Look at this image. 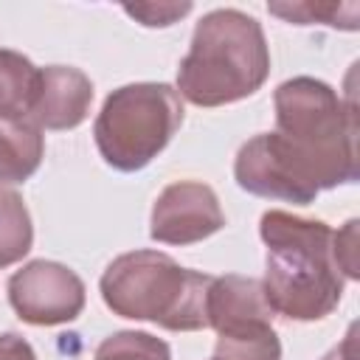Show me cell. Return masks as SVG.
<instances>
[{
    "label": "cell",
    "mask_w": 360,
    "mask_h": 360,
    "mask_svg": "<svg viewBox=\"0 0 360 360\" xmlns=\"http://www.w3.org/2000/svg\"><path fill=\"white\" fill-rule=\"evenodd\" d=\"M233 177L242 191L267 200L309 205L318 197V188L304 177L276 132H259L239 146L233 160Z\"/></svg>",
    "instance_id": "obj_7"
},
{
    "label": "cell",
    "mask_w": 360,
    "mask_h": 360,
    "mask_svg": "<svg viewBox=\"0 0 360 360\" xmlns=\"http://www.w3.org/2000/svg\"><path fill=\"white\" fill-rule=\"evenodd\" d=\"M267 11L295 25H332L343 31L357 28V3H267Z\"/></svg>",
    "instance_id": "obj_15"
},
{
    "label": "cell",
    "mask_w": 360,
    "mask_h": 360,
    "mask_svg": "<svg viewBox=\"0 0 360 360\" xmlns=\"http://www.w3.org/2000/svg\"><path fill=\"white\" fill-rule=\"evenodd\" d=\"M93 104V82L70 65L39 68V90L28 121L39 129H76Z\"/></svg>",
    "instance_id": "obj_9"
},
{
    "label": "cell",
    "mask_w": 360,
    "mask_h": 360,
    "mask_svg": "<svg viewBox=\"0 0 360 360\" xmlns=\"http://www.w3.org/2000/svg\"><path fill=\"white\" fill-rule=\"evenodd\" d=\"M34 245V225L22 197L0 183V267H11L28 256Z\"/></svg>",
    "instance_id": "obj_14"
},
{
    "label": "cell",
    "mask_w": 360,
    "mask_h": 360,
    "mask_svg": "<svg viewBox=\"0 0 360 360\" xmlns=\"http://www.w3.org/2000/svg\"><path fill=\"white\" fill-rule=\"evenodd\" d=\"M360 222L349 219L340 231H332V253L346 281L360 278Z\"/></svg>",
    "instance_id": "obj_17"
},
{
    "label": "cell",
    "mask_w": 360,
    "mask_h": 360,
    "mask_svg": "<svg viewBox=\"0 0 360 360\" xmlns=\"http://www.w3.org/2000/svg\"><path fill=\"white\" fill-rule=\"evenodd\" d=\"M321 360H357V323H352L349 332L343 335V340L338 346H332Z\"/></svg>",
    "instance_id": "obj_20"
},
{
    "label": "cell",
    "mask_w": 360,
    "mask_h": 360,
    "mask_svg": "<svg viewBox=\"0 0 360 360\" xmlns=\"http://www.w3.org/2000/svg\"><path fill=\"white\" fill-rule=\"evenodd\" d=\"M45 135L42 129L22 121H0V183H25L42 163Z\"/></svg>",
    "instance_id": "obj_11"
},
{
    "label": "cell",
    "mask_w": 360,
    "mask_h": 360,
    "mask_svg": "<svg viewBox=\"0 0 360 360\" xmlns=\"http://www.w3.org/2000/svg\"><path fill=\"white\" fill-rule=\"evenodd\" d=\"M208 273L180 267L163 250H129L107 264L98 290L112 315L149 321L169 332L208 326Z\"/></svg>",
    "instance_id": "obj_4"
},
{
    "label": "cell",
    "mask_w": 360,
    "mask_h": 360,
    "mask_svg": "<svg viewBox=\"0 0 360 360\" xmlns=\"http://www.w3.org/2000/svg\"><path fill=\"white\" fill-rule=\"evenodd\" d=\"M191 8H194L191 3H135V6L127 3L124 6V11L146 28H166L180 17H186Z\"/></svg>",
    "instance_id": "obj_18"
},
{
    "label": "cell",
    "mask_w": 360,
    "mask_h": 360,
    "mask_svg": "<svg viewBox=\"0 0 360 360\" xmlns=\"http://www.w3.org/2000/svg\"><path fill=\"white\" fill-rule=\"evenodd\" d=\"M270 76V48L256 17L239 8L208 11L177 68V96L194 107H222L253 96Z\"/></svg>",
    "instance_id": "obj_3"
},
{
    "label": "cell",
    "mask_w": 360,
    "mask_h": 360,
    "mask_svg": "<svg viewBox=\"0 0 360 360\" xmlns=\"http://www.w3.org/2000/svg\"><path fill=\"white\" fill-rule=\"evenodd\" d=\"M183 124V101L172 84L135 82L112 90L93 124L98 155L115 172L149 166Z\"/></svg>",
    "instance_id": "obj_5"
},
{
    "label": "cell",
    "mask_w": 360,
    "mask_h": 360,
    "mask_svg": "<svg viewBox=\"0 0 360 360\" xmlns=\"http://www.w3.org/2000/svg\"><path fill=\"white\" fill-rule=\"evenodd\" d=\"M276 138L318 188L349 186L360 177L357 107L335 87L312 76H295L276 87Z\"/></svg>",
    "instance_id": "obj_2"
},
{
    "label": "cell",
    "mask_w": 360,
    "mask_h": 360,
    "mask_svg": "<svg viewBox=\"0 0 360 360\" xmlns=\"http://www.w3.org/2000/svg\"><path fill=\"white\" fill-rule=\"evenodd\" d=\"M0 360H37L31 343L17 332L0 335Z\"/></svg>",
    "instance_id": "obj_19"
},
{
    "label": "cell",
    "mask_w": 360,
    "mask_h": 360,
    "mask_svg": "<svg viewBox=\"0 0 360 360\" xmlns=\"http://www.w3.org/2000/svg\"><path fill=\"white\" fill-rule=\"evenodd\" d=\"M93 360H172V349L149 332L121 329L98 343Z\"/></svg>",
    "instance_id": "obj_16"
},
{
    "label": "cell",
    "mask_w": 360,
    "mask_h": 360,
    "mask_svg": "<svg viewBox=\"0 0 360 360\" xmlns=\"http://www.w3.org/2000/svg\"><path fill=\"white\" fill-rule=\"evenodd\" d=\"M259 236L267 250L262 290L270 309L304 323L332 315L346 284L332 253V228L273 208L262 214Z\"/></svg>",
    "instance_id": "obj_1"
},
{
    "label": "cell",
    "mask_w": 360,
    "mask_h": 360,
    "mask_svg": "<svg viewBox=\"0 0 360 360\" xmlns=\"http://www.w3.org/2000/svg\"><path fill=\"white\" fill-rule=\"evenodd\" d=\"M205 315L208 326L214 332L242 326V323H256V321H270L273 323V309L264 298L262 281L250 276H214L208 287V301H205Z\"/></svg>",
    "instance_id": "obj_10"
},
{
    "label": "cell",
    "mask_w": 360,
    "mask_h": 360,
    "mask_svg": "<svg viewBox=\"0 0 360 360\" xmlns=\"http://www.w3.org/2000/svg\"><path fill=\"white\" fill-rule=\"evenodd\" d=\"M225 225V214L211 186L177 180L166 186L149 217V236L160 245H194Z\"/></svg>",
    "instance_id": "obj_8"
},
{
    "label": "cell",
    "mask_w": 360,
    "mask_h": 360,
    "mask_svg": "<svg viewBox=\"0 0 360 360\" xmlns=\"http://www.w3.org/2000/svg\"><path fill=\"white\" fill-rule=\"evenodd\" d=\"M8 301L20 321L34 326L70 323L84 309V281L68 264L34 259L11 273Z\"/></svg>",
    "instance_id": "obj_6"
},
{
    "label": "cell",
    "mask_w": 360,
    "mask_h": 360,
    "mask_svg": "<svg viewBox=\"0 0 360 360\" xmlns=\"http://www.w3.org/2000/svg\"><path fill=\"white\" fill-rule=\"evenodd\" d=\"M39 90V68L20 51L0 48V121L31 115Z\"/></svg>",
    "instance_id": "obj_12"
},
{
    "label": "cell",
    "mask_w": 360,
    "mask_h": 360,
    "mask_svg": "<svg viewBox=\"0 0 360 360\" xmlns=\"http://www.w3.org/2000/svg\"><path fill=\"white\" fill-rule=\"evenodd\" d=\"M211 360H281V340L270 321L231 326L217 332Z\"/></svg>",
    "instance_id": "obj_13"
}]
</instances>
